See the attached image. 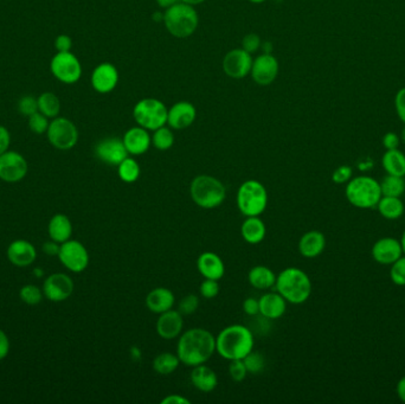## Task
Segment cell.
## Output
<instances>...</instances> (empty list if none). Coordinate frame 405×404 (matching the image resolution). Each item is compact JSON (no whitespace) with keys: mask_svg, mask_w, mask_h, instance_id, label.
Wrapping results in <instances>:
<instances>
[{"mask_svg":"<svg viewBox=\"0 0 405 404\" xmlns=\"http://www.w3.org/2000/svg\"><path fill=\"white\" fill-rule=\"evenodd\" d=\"M216 351V338L204 329H191L181 334L177 356L188 366L205 364Z\"/></svg>","mask_w":405,"mask_h":404,"instance_id":"cell-1","label":"cell"},{"mask_svg":"<svg viewBox=\"0 0 405 404\" xmlns=\"http://www.w3.org/2000/svg\"><path fill=\"white\" fill-rule=\"evenodd\" d=\"M254 348V336L243 325L225 327L216 338V351L228 361L244 359Z\"/></svg>","mask_w":405,"mask_h":404,"instance_id":"cell-2","label":"cell"},{"mask_svg":"<svg viewBox=\"0 0 405 404\" xmlns=\"http://www.w3.org/2000/svg\"><path fill=\"white\" fill-rule=\"evenodd\" d=\"M276 290L286 302L300 305L308 300L312 293V282L303 270L291 267L286 268L276 278Z\"/></svg>","mask_w":405,"mask_h":404,"instance_id":"cell-3","label":"cell"},{"mask_svg":"<svg viewBox=\"0 0 405 404\" xmlns=\"http://www.w3.org/2000/svg\"><path fill=\"white\" fill-rule=\"evenodd\" d=\"M193 202L203 209H215L222 205L227 197L223 182L211 176L201 175L193 179L190 187Z\"/></svg>","mask_w":405,"mask_h":404,"instance_id":"cell-4","label":"cell"},{"mask_svg":"<svg viewBox=\"0 0 405 404\" xmlns=\"http://www.w3.org/2000/svg\"><path fill=\"white\" fill-rule=\"evenodd\" d=\"M345 194L347 201L359 209L374 208L382 199L381 184L376 179L366 176L351 179Z\"/></svg>","mask_w":405,"mask_h":404,"instance_id":"cell-5","label":"cell"},{"mask_svg":"<svg viewBox=\"0 0 405 404\" xmlns=\"http://www.w3.org/2000/svg\"><path fill=\"white\" fill-rule=\"evenodd\" d=\"M164 23L171 35L178 38H186L196 31L198 15L192 5L177 3L167 8L164 15Z\"/></svg>","mask_w":405,"mask_h":404,"instance_id":"cell-6","label":"cell"},{"mask_svg":"<svg viewBox=\"0 0 405 404\" xmlns=\"http://www.w3.org/2000/svg\"><path fill=\"white\" fill-rule=\"evenodd\" d=\"M267 204V190L262 182L247 180L240 185L237 192V206L244 216H260Z\"/></svg>","mask_w":405,"mask_h":404,"instance_id":"cell-7","label":"cell"},{"mask_svg":"<svg viewBox=\"0 0 405 404\" xmlns=\"http://www.w3.org/2000/svg\"><path fill=\"white\" fill-rule=\"evenodd\" d=\"M134 119L145 130L155 131L167 123L169 111L165 104L155 99L142 100L133 111Z\"/></svg>","mask_w":405,"mask_h":404,"instance_id":"cell-8","label":"cell"},{"mask_svg":"<svg viewBox=\"0 0 405 404\" xmlns=\"http://www.w3.org/2000/svg\"><path fill=\"white\" fill-rule=\"evenodd\" d=\"M47 135L52 146L61 151L71 150L79 141V131L74 123L59 116L49 125Z\"/></svg>","mask_w":405,"mask_h":404,"instance_id":"cell-9","label":"cell"},{"mask_svg":"<svg viewBox=\"0 0 405 404\" xmlns=\"http://www.w3.org/2000/svg\"><path fill=\"white\" fill-rule=\"evenodd\" d=\"M50 69L56 79L67 84H75L82 75L81 63L70 52H57L52 57Z\"/></svg>","mask_w":405,"mask_h":404,"instance_id":"cell-10","label":"cell"},{"mask_svg":"<svg viewBox=\"0 0 405 404\" xmlns=\"http://www.w3.org/2000/svg\"><path fill=\"white\" fill-rule=\"evenodd\" d=\"M59 258L67 270L74 273H81L89 265V254L86 247L75 240H68L61 244Z\"/></svg>","mask_w":405,"mask_h":404,"instance_id":"cell-11","label":"cell"},{"mask_svg":"<svg viewBox=\"0 0 405 404\" xmlns=\"http://www.w3.org/2000/svg\"><path fill=\"white\" fill-rule=\"evenodd\" d=\"M28 162L15 151H6L0 155V179L6 182H20L28 175Z\"/></svg>","mask_w":405,"mask_h":404,"instance_id":"cell-12","label":"cell"},{"mask_svg":"<svg viewBox=\"0 0 405 404\" xmlns=\"http://www.w3.org/2000/svg\"><path fill=\"white\" fill-rule=\"evenodd\" d=\"M74 292V282L67 274L56 273L50 275L43 285V293L52 302L67 300Z\"/></svg>","mask_w":405,"mask_h":404,"instance_id":"cell-13","label":"cell"},{"mask_svg":"<svg viewBox=\"0 0 405 404\" xmlns=\"http://www.w3.org/2000/svg\"><path fill=\"white\" fill-rule=\"evenodd\" d=\"M252 56L243 49L231 50L223 61L225 74L232 79H243L252 72Z\"/></svg>","mask_w":405,"mask_h":404,"instance_id":"cell-14","label":"cell"},{"mask_svg":"<svg viewBox=\"0 0 405 404\" xmlns=\"http://www.w3.org/2000/svg\"><path fill=\"white\" fill-rule=\"evenodd\" d=\"M95 155L103 163L119 166L127 158L128 152L122 140L118 138H107L96 145Z\"/></svg>","mask_w":405,"mask_h":404,"instance_id":"cell-15","label":"cell"},{"mask_svg":"<svg viewBox=\"0 0 405 404\" xmlns=\"http://www.w3.org/2000/svg\"><path fill=\"white\" fill-rule=\"evenodd\" d=\"M279 74V63L274 56L264 54L252 62V75L256 84L268 86Z\"/></svg>","mask_w":405,"mask_h":404,"instance_id":"cell-16","label":"cell"},{"mask_svg":"<svg viewBox=\"0 0 405 404\" xmlns=\"http://www.w3.org/2000/svg\"><path fill=\"white\" fill-rule=\"evenodd\" d=\"M403 254L401 241L396 238H384L378 240L372 247L374 261L381 265H392Z\"/></svg>","mask_w":405,"mask_h":404,"instance_id":"cell-17","label":"cell"},{"mask_svg":"<svg viewBox=\"0 0 405 404\" xmlns=\"http://www.w3.org/2000/svg\"><path fill=\"white\" fill-rule=\"evenodd\" d=\"M119 74L116 68L110 63H102L95 68L91 75V86L101 94L114 91L118 84Z\"/></svg>","mask_w":405,"mask_h":404,"instance_id":"cell-18","label":"cell"},{"mask_svg":"<svg viewBox=\"0 0 405 404\" xmlns=\"http://www.w3.org/2000/svg\"><path fill=\"white\" fill-rule=\"evenodd\" d=\"M184 320L179 311L169 309L165 313L160 314L157 321V332L162 339L171 341L177 338L183 331Z\"/></svg>","mask_w":405,"mask_h":404,"instance_id":"cell-19","label":"cell"},{"mask_svg":"<svg viewBox=\"0 0 405 404\" xmlns=\"http://www.w3.org/2000/svg\"><path fill=\"white\" fill-rule=\"evenodd\" d=\"M8 258L12 265L17 267H28L37 258V251L30 242L17 240L8 246Z\"/></svg>","mask_w":405,"mask_h":404,"instance_id":"cell-20","label":"cell"},{"mask_svg":"<svg viewBox=\"0 0 405 404\" xmlns=\"http://www.w3.org/2000/svg\"><path fill=\"white\" fill-rule=\"evenodd\" d=\"M196 119V108L189 102H178L171 108L167 115V123L174 130H184L192 125Z\"/></svg>","mask_w":405,"mask_h":404,"instance_id":"cell-21","label":"cell"},{"mask_svg":"<svg viewBox=\"0 0 405 404\" xmlns=\"http://www.w3.org/2000/svg\"><path fill=\"white\" fill-rule=\"evenodd\" d=\"M127 152L133 155H144L148 151L151 145V137L145 128L134 127L127 132L122 139Z\"/></svg>","mask_w":405,"mask_h":404,"instance_id":"cell-22","label":"cell"},{"mask_svg":"<svg viewBox=\"0 0 405 404\" xmlns=\"http://www.w3.org/2000/svg\"><path fill=\"white\" fill-rule=\"evenodd\" d=\"M260 314L268 320H274L284 316L287 309V302L280 293L263 294L259 299Z\"/></svg>","mask_w":405,"mask_h":404,"instance_id":"cell-23","label":"cell"},{"mask_svg":"<svg viewBox=\"0 0 405 404\" xmlns=\"http://www.w3.org/2000/svg\"><path fill=\"white\" fill-rule=\"evenodd\" d=\"M197 268L205 279L220 280L225 273L224 263L215 253H203L198 258Z\"/></svg>","mask_w":405,"mask_h":404,"instance_id":"cell-24","label":"cell"},{"mask_svg":"<svg viewBox=\"0 0 405 404\" xmlns=\"http://www.w3.org/2000/svg\"><path fill=\"white\" fill-rule=\"evenodd\" d=\"M174 305V294L164 287L154 288L146 297V306L153 313H165Z\"/></svg>","mask_w":405,"mask_h":404,"instance_id":"cell-25","label":"cell"},{"mask_svg":"<svg viewBox=\"0 0 405 404\" xmlns=\"http://www.w3.org/2000/svg\"><path fill=\"white\" fill-rule=\"evenodd\" d=\"M326 247V238L323 233L312 230L303 235L299 242L300 253L305 258H313L323 253Z\"/></svg>","mask_w":405,"mask_h":404,"instance_id":"cell-26","label":"cell"},{"mask_svg":"<svg viewBox=\"0 0 405 404\" xmlns=\"http://www.w3.org/2000/svg\"><path fill=\"white\" fill-rule=\"evenodd\" d=\"M191 380L194 388L203 392L213 391L218 384L216 373L204 364L194 366L191 373Z\"/></svg>","mask_w":405,"mask_h":404,"instance_id":"cell-27","label":"cell"},{"mask_svg":"<svg viewBox=\"0 0 405 404\" xmlns=\"http://www.w3.org/2000/svg\"><path fill=\"white\" fill-rule=\"evenodd\" d=\"M47 231H49V236L52 241L62 244L68 240H70L71 234H72V224L66 215L57 214L52 216V219H50L49 226H47Z\"/></svg>","mask_w":405,"mask_h":404,"instance_id":"cell-28","label":"cell"},{"mask_svg":"<svg viewBox=\"0 0 405 404\" xmlns=\"http://www.w3.org/2000/svg\"><path fill=\"white\" fill-rule=\"evenodd\" d=\"M244 240L250 244H257L263 241L266 236V226L259 216H252L244 221L240 228Z\"/></svg>","mask_w":405,"mask_h":404,"instance_id":"cell-29","label":"cell"},{"mask_svg":"<svg viewBox=\"0 0 405 404\" xmlns=\"http://www.w3.org/2000/svg\"><path fill=\"white\" fill-rule=\"evenodd\" d=\"M249 282L256 290H269L275 285L276 277L272 270L264 265H256L249 272Z\"/></svg>","mask_w":405,"mask_h":404,"instance_id":"cell-30","label":"cell"},{"mask_svg":"<svg viewBox=\"0 0 405 404\" xmlns=\"http://www.w3.org/2000/svg\"><path fill=\"white\" fill-rule=\"evenodd\" d=\"M383 167L388 175L404 177L405 155L398 150H389L383 155Z\"/></svg>","mask_w":405,"mask_h":404,"instance_id":"cell-31","label":"cell"},{"mask_svg":"<svg viewBox=\"0 0 405 404\" xmlns=\"http://www.w3.org/2000/svg\"><path fill=\"white\" fill-rule=\"evenodd\" d=\"M378 211L386 219H397L404 212V204L399 197H388L382 196L377 204Z\"/></svg>","mask_w":405,"mask_h":404,"instance_id":"cell-32","label":"cell"},{"mask_svg":"<svg viewBox=\"0 0 405 404\" xmlns=\"http://www.w3.org/2000/svg\"><path fill=\"white\" fill-rule=\"evenodd\" d=\"M38 111L45 115L47 119H55L61 111V102L54 93H43L38 96Z\"/></svg>","mask_w":405,"mask_h":404,"instance_id":"cell-33","label":"cell"},{"mask_svg":"<svg viewBox=\"0 0 405 404\" xmlns=\"http://www.w3.org/2000/svg\"><path fill=\"white\" fill-rule=\"evenodd\" d=\"M179 364H181L179 357L174 353L164 352L155 357L153 361V368L158 373L166 376V375L174 373Z\"/></svg>","mask_w":405,"mask_h":404,"instance_id":"cell-34","label":"cell"},{"mask_svg":"<svg viewBox=\"0 0 405 404\" xmlns=\"http://www.w3.org/2000/svg\"><path fill=\"white\" fill-rule=\"evenodd\" d=\"M381 191H382V196L401 197L405 192L404 179L403 177L388 175L381 182Z\"/></svg>","mask_w":405,"mask_h":404,"instance_id":"cell-35","label":"cell"},{"mask_svg":"<svg viewBox=\"0 0 405 404\" xmlns=\"http://www.w3.org/2000/svg\"><path fill=\"white\" fill-rule=\"evenodd\" d=\"M119 177L125 182H137L140 176V166L134 159L127 157L118 167Z\"/></svg>","mask_w":405,"mask_h":404,"instance_id":"cell-36","label":"cell"},{"mask_svg":"<svg viewBox=\"0 0 405 404\" xmlns=\"http://www.w3.org/2000/svg\"><path fill=\"white\" fill-rule=\"evenodd\" d=\"M152 143L154 146L157 147L158 150L160 151H167L171 147L174 146V135L171 130L166 128L165 126L160 127L155 130L153 138H152Z\"/></svg>","mask_w":405,"mask_h":404,"instance_id":"cell-37","label":"cell"},{"mask_svg":"<svg viewBox=\"0 0 405 404\" xmlns=\"http://www.w3.org/2000/svg\"><path fill=\"white\" fill-rule=\"evenodd\" d=\"M20 297L24 304L33 306L42 302L43 293L37 286L26 285L20 290Z\"/></svg>","mask_w":405,"mask_h":404,"instance_id":"cell-38","label":"cell"},{"mask_svg":"<svg viewBox=\"0 0 405 404\" xmlns=\"http://www.w3.org/2000/svg\"><path fill=\"white\" fill-rule=\"evenodd\" d=\"M49 125H50L49 119L40 111H36L35 114L29 116V128L35 134L40 135L47 133Z\"/></svg>","mask_w":405,"mask_h":404,"instance_id":"cell-39","label":"cell"},{"mask_svg":"<svg viewBox=\"0 0 405 404\" xmlns=\"http://www.w3.org/2000/svg\"><path fill=\"white\" fill-rule=\"evenodd\" d=\"M244 365L250 373H259L263 370L264 358L259 352H250L243 359Z\"/></svg>","mask_w":405,"mask_h":404,"instance_id":"cell-40","label":"cell"},{"mask_svg":"<svg viewBox=\"0 0 405 404\" xmlns=\"http://www.w3.org/2000/svg\"><path fill=\"white\" fill-rule=\"evenodd\" d=\"M390 278L395 285L405 286V258H399L391 265Z\"/></svg>","mask_w":405,"mask_h":404,"instance_id":"cell-41","label":"cell"},{"mask_svg":"<svg viewBox=\"0 0 405 404\" xmlns=\"http://www.w3.org/2000/svg\"><path fill=\"white\" fill-rule=\"evenodd\" d=\"M18 111L24 116H30L38 111V101L31 95H25L18 101Z\"/></svg>","mask_w":405,"mask_h":404,"instance_id":"cell-42","label":"cell"},{"mask_svg":"<svg viewBox=\"0 0 405 404\" xmlns=\"http://www.w3.org/2000/svg\"><path fill=\"white\" fill-rule=\"evenodd\" d=\"M199 307V299L194 294H189L181 299L179 302V312L185 316L194 313Z\"/></svg>","mask_w":405,"mask_h":404,"instance_id":"cell-43","label":"cell"},{"mask_svg":"<svg viewBox=\"0 0 405 404\" xmlns=\"http://www.w3.org/2000/svg\"><path fill=\"white\" fill-rule=\"evenodd\" d=\"M229 373H230V376L235 382H242L247 376V373H248V370L244 365L243 359L231 361L230 366H229Z\"/></svg>","mask_w":405,"mask_h":404,"instance_id":"cell-44","label":"cell"},{"mask_svg":"<svg viewBox=\"0 0 405 404\" xmlns=\"http://www.w3.org/2000/svg\"><path fill=\"white\" fill-rule=\"evenodd\" d=\"M199 290H201V294L205 299H213L220 293V285H218L217 280L205 279L204 281L201 282Z\"/></svg>","mask_w":405,"mask_h":404,"instance_id":"cell-45","label":"cell"},{"mask_svg":"<svg viewBox=\"0 0 405 404\" xmlns=\"http://www.w3.org/2000/svg\"><path fill=\"white\" fill-rule=\"evenodd\" d=\"M351 179H352V169L347 165L338 167L332 176V180L335 184H344V182H350Z\"/></svg>","mask_w":405,"mask_h":404,"instance_id":"cell-46","label":"cell"},{"mask_svg":"<svg viewBox=\"0 0 405 404\" xmlns=\"http://www.w3.org/2000/svg\"><path fill=\"white\" fill-rule=\"evenodd\" d=\"M242 45H243V50L249 52V54L257 52V49L260 48L261 45L260 37L257 36L256 33H249V35L244 37Z\"/></svg>","mask_w":405,"mask_h":404,"instance_id":"cell-47","label":"cell"},{"mask_svg":"<svg viewBox=\"0 0 405 404\" xmlns=\"http://www.w3.org/2000/svg\"><path fill=\"white\" fill-rule=\"evenodd\" d=\"M395 107L397 111L398 118L402 123H405V87L397 91L395 98Z\"/></svg>","mask_w":405,"mask_h":404,"instance_id":"cell-48","label":"cell"},{"mask_svg":"<svg viewBox=\"0 0 405 404\" xmlns=\"http://www.w3.org/2000/svg\"><path fill=\"white\" fill-rule=\"evenodd\" d=\"M243 309L248 316H257L260 314V302L255 297H248L243 304Z\"/></svg>","mask_w":405,"mask_h":404,"instance_id":"cell-49","label":"cell"},{"mask_svg":"<svg viewBox=\"0 0 405 404\" xmlns=\"http://www.w3.org/2000/svg\"><path fill=\"white\" fill-rule=\"evenodd\" d=\"M399 137H398L394 132H389L384 135L383 138V145L386 148V151L389 150H397L398 146H399Z\"/></svg>","mask_w":405,"mask_h":404,"instance_id":"cell-50","label":"cell"},{"mask_svg":"<svg viewBox=\"0 0 405 404\" xmlns=\"http://www.w3.org/2000/svg\"><path fill=\"white\" fill-rule=\"evenodd\" d=\"M11 143V135L8 128L4 126H0V155L8 151V147Z\"/></svg>","mask_w":405,"mask_h":404,"instance_id":"cell-51","label":"cell"},{"mask_svg":"<svg viewBox=\"0 0 405 404\" xmlns=\"http://www.w3.org/2000/svg\"><path fill=\"white\" fill-rule=\"evenodd\" d=\"M55 47L59 52H70L72 40L67 35H59L55 40Z\"/></svg>","mask_w":405,"mask_h":404,"instance_id":"cell-52","label":"cell"},{"mask_svg":"<svg viewBox=\"0 0 405 404\" xmlns=\"http://www.w3.org/2000/svg\"><path fill=\"white\" fill-rule=\"evenodd\" d=\"M10 352V341L4 331L0 329V361L8 357Z\"/></svg>","mask_w":405,"mask_h":404,"instance_id":"cell-53","label":"cell"},{"mask_svg":"<svg viewBox=\"0 0 405 404\" xmlns=\"http://www.w3.org/2000/svg\"><path fill=\"white\" fill-rule=\"evenodd\" d=\"M59 243L55 241L45 242L43 244V251L50 256H59Z\"/></svg>","mask_w":405,"mask_h":404,"instance_id":"cell-54","label":"cell"},{"mask_svg":"<svg viewBox=\"0 0 405 404\" xmlns=\"http://www.w3.org/2000/svg\"><path fill=\"white\" fill-rule=\"evenodd\" d=\"M162 404H190V401L181 395H169L162 401Z\"/></svg>","mask_w":405,"mask_h":404,"instance_id":"cell-55","label":"cell"},{"mask_svg":"<svg viewBox=\"0 0 405 404\" xmlns=\"http://www.w3.org/2000/svg\"><path fill=\"white\" fill-rule=\"evenodd\" d=\"M396 391H397V396L399 397V400L405 403V376L402 377L401 380H398Z\"/></svg>","mask_w":405,"mask_h":404,"instance_id":"cell-56","label":"cell"},{"mask_svg":"<svg viewBox=\"0 0 405 404\" xmlns=\"http://www.w3.org/2000/svg\"><path fill=\"white\" fill-rule=\"evenodd\" d=\"M157 3L160 8H169L177 4L178 0H157Z\"/></svg>","mask_w":405,"mask_h":404,"instance_id":"cell-57","label":"cell"},{"mask_svg":"<svg viewBox=\"0 0 405 404\" xmlns=\"http://www.w3.org/2000/svg\"><path fill=\"white\" fill-rule=\"evenodd\" d=\"M183 3H185V4L189 5H198L201 4V3H204L205 0H181Z\"/></svg>","mask_w":405,"mask_h":404,"instance_id":"cell-58","label":"cell"},{"mask_svg":"<svg viewBox=\"0 0 405 404\" xmlns=\"http://www.w3.org/2000/svg\"><path fill=\"white\" fill-rule=\"evenodd\" d=\"M401 244H402V249H403V253L405 254V231H404V233H403V235H402Z\"/></svg>","mask_w":405,"mask_h":404,"instance_id":"cell-59","label":"cell"},{"mask_svg":"<svg viewBox=\"0 0 405 404\" xmlns=\"http://www.w3.org/2000/svg\"><path fill=\"white\" fill-rule=\"evenodd\" d=\"M153 18L157 22H160V20H164V15L162 13H157V15H154Z\"/></svg>","mask_w":405,"mask_h":404,"instance_id":"cell-60","label":"cell"},{"mask_svg":"<svg viewBox=\"0 0 405 404\" xmlns=\"http://www.w3.org/2000/svg\"><path fill=\"white\" fill-rule=\"evenodd\" d=\"M401 139L402 141L405 143V126L403 127V130H402Z\"/></svg>","mask_w":405,"mask_h":404,"instance_id":"cell-61","label":"cell"},{"mask_svg":"<svg viewBox=\"0 0 405 404\" xmlns=\"http://www.w3.org/2000/svg\"><path fill=\"white\" fill-rule=\"evenodd\" d=\"M249 1H252L254 4H261V3H263L266 0H249Z\"/></svg>","mask_w":405,"mask_h":404,"instance_id":"cell-62","label":"cell"}]
</instances>
